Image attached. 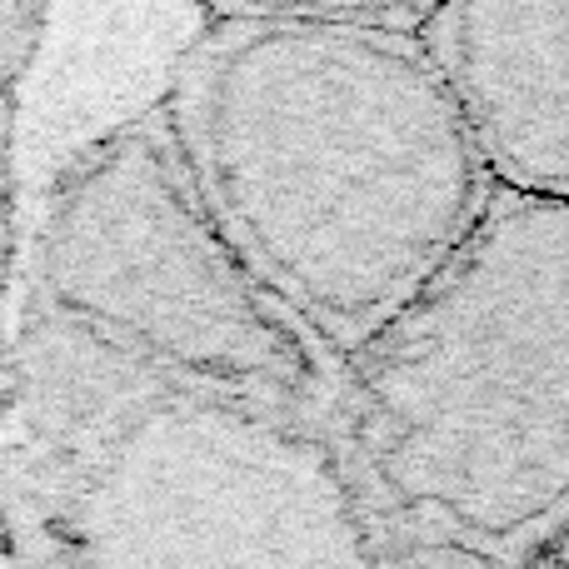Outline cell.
I'll return each instance as SVG.
<instances>
[{"label":"cell","mask_w":569,"mask_h":569,"mask_svg":"<svg viewBox=\"0 0 569 569\" xmlns=\"http://www.w3.org/2000/svg\"><path fill=\"white\" fill-rule=\"evenodd\" d=\"M16 315L130 385L330 410L335 365L226 256L156 106L60 166Z\"/></svg>","instance_id":"277c9868"},{"label":"cell","mask_w":569,"mask_h":569,"mask_svg":"<svg viewBox=\"0 0 569 569\" xmlns=\"http://www.w3.org/2000/svg\"><path fill=\"white\" fill-rule=\"evenodd\" d=\"M325 415L146 390L16 320L0 569H375Z\"/></svg>","instance_id":"3957f363"},{"label":"cell","mask_w":569,"mask_h":569,"mask_svg":"<svg viewBox=\"0 0 569 569\" xmlns=\"http://www.w3.org/2000/svg\"><path fill=\"white\" fill-rule=\"evenodd\" d=\"M430 6H206L156 116L206 226L325 360L375 345L500 196Z\"/></svg>","instance_id":"6da1fadb"},{"label":"cell","mask_w":569,"mask_h":569,"mask_svg":"<svg viewBox=\"0 0 569 569\" xmlns=\"http://www.w3.org/2000/svg\"><path fill=\"white\" fill-rule=\"evenodd\" d=\"M40 6H0V395L10 370V330H16V276H20V176H16V136H20V86L46 36Z\"/></svg>","instance_id":"8992f818"},{"label":"cell","mask_w":569,"mask_h":569,"mask_svg":"<svg viewBox=\"0 0 569 569\" xmlns=\"http://www.w3.org/2000/svg\"><path fill=\"white\" fill-rule=\"evenodd\" d=\"M325 440L375 569H569V210L500 190Z\"/></svg>","instance_id":"7a4b0ae2"},{"label":"cell","mask_w":569,"mask_h":569,"mask_svg":"<svg viewBox=\"0 0 569 569\" xmlns=\"http://www.w3.org/2000/svg\"><path fill=\"white\" fill-rule=\"evenodd\" d=\"M425 46L495 190L569 210V6H430Z\"/></svg>","instance_id":"5b68a950"}]
</instances>
